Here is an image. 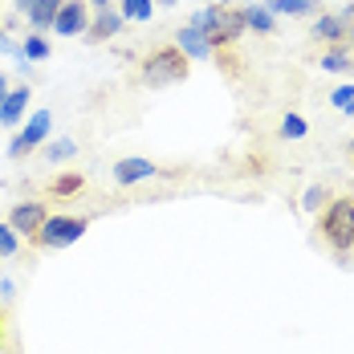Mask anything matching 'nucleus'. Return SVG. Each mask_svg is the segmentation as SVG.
Masks as SVG:
<instances>
[{
	"label": "nucleus",
	"instance_id": "obj_4",
	"mask_svg": "<svg viewBox=\"0 0 354 354\" xmlns=\"http://www.w3.org/2000/svg\"><path fill=\"white\" fill-rule=\"evenodd\" d=\"M86 220L82 216H45V224L37 228V241L45 248H66L73 245V241H82L86 236Z\"/></svg>",
	"mask_w": 354,
	"mask_h": 354
},
{
	"label": "nucleus",
	"instance_id": "obj_32",
	"mask_svg": "<svg viewBox=\"0 0 354 354\" xmlns=\"http://www.w3.org/2000/svg\"><path fill=\"white\" fill-rule=\"evenodd\" d=\"M351 45H354V29H351Z\"/></svg>",
	"mask_w": 354,
	"mask_h": 354
},
{
	"label": "nucleus",
	"instance_id": "obj_18",
	"mask_svg": "<svg viewBox=\"0 0 354 354\" xmlns=\"http://www.w3.org/2000/svg\"><path fill=\"white\" fill-rule=\"evenodd\" d=\"M73 155H77V142L73 139H53L45 147V159L49 163H62V159H73Z\"/></svg>",
	"mask_w": 354,
	"mask_h": 354
},
{
	"label": "nucleus",
	"instance_id": "obj_10",
	"mask_svg": "<svg viewBox=\"0 0 354 354\" xmlns=\"http://www.w3.org/2000/svg\"><path fill=\"white\" fill-rule=\"evenodd\" d=\"M118 29H122V12H114V8L106 4V8H98V17L90 21L86 37H90V41H110Z\"/></svg>",
	"mask_w": 354,
	"mask_h": 354
},
{
	"label": "nucleus",
	"instance_id": "obj_27",
	"mask_svg": "<svg viewBox=\"0 0 354 354\" xmlns=\"http://www.w3.org/2000/svg\"><path fill=\"white\" fill-rule=\"evenodd\" d=\"M33 8V0H17V12H29Z\"/></svg>",
	"mask_w": 354,
	"mask_h": 354
},
{
	"label": "nucleus",
	"instance_id": "obj_25",
	"mask_svg": "<svg viewBox=\"0 0 354 354\" xmlns=\"http://www.w3.org/2000/svg\"><path fill=\"white\" fill-rule=\"evenodd\" d=\"M0 53H8V57H21V45H17L8 33H0Z\"/></svg>",
	"mask_w": 354,
	"mask_h": 354
},
{
	"label": "nucleus",
	"instance_id": "obj_12",
	"mask_svg": "<svg viewBox=\"0 0 354 354\" xmlns=\"http://www.w3.org/2000/svg\"><path fill=\"white\" fill-rule=\"evenodd\" d=\"M62 4H66V0H33V8L25 12V17H29V29H33V33H45V29L53 25V17H57Z\"/></svg>",
	"mask_w": 354,
	"mask_h": 354
},
{
	"label": "nucleus",
	"instance_id": "obj_8",
	"mask_svg": "<svg viewBox=\"0 0 354 354\" xmlns=\"http://www.w3.org/2000/svg\"><path fill=\"white\" fill-rule=\"evenodd\" d=\"M45 216H49V212H45L37 200H29V204H17V208L8 212V224L17 228V236H33L37 228L45 224Z\"/></svg>",
	"mask_w": 354,
	"mask_h": 354
},
{
	"label": "nucleus",
	"instance_id": "obj_22",
	"mask_svg": "<svg viewBox=\"0 0 354 354\" xmlns=\"http://www.w3.org/2000/svg\"><path fill=\"white\" fill-rule=\"evenodd\" d=\"M82 192V176H57L53 179V196H73Z\"/></svg>",
	"mask_w": 354,
	"mask_h": 354
},
{
	"label": "nucleus",
	"instance_id": "obj_26",
	"mask_svg": "<svg viewBox=\"0 0 354 354\" xmlns=\"http://www.w3.org/2000/svg\"><path fill=\"white\" fill-rule=\"evenodd\" d=\"M8 90H12V86H8V77L0 73V106H4V98H8Z\"/></svg>",
	"mask_w": 354,
	"mask_h": 354
},
{
	"label": "nucleus",
	"instance_id": "obj_11",
	"mask_svg": "<svg viewBox=\"0 0 354 354\" xmlns=\"http://www.w3.org/2000/svg\"><path fill=\"white\" fill-rule=\"evenodd\" d=\"M29 86H17V90H8V98H4V106H0V127H17L21 122V114L29 106Z\"/></svg>",
	"mask_w": 354,
	"mask_h": 354
},
{
	"label": "nucleus",
	"instance_id": "obj_16",
	"mask_svg": "<svg viewBox=\"0 0 354 354\" xmlns=\"http://www.w3.org/2000/svg\"><path fill=\"white\" fill-rule=\"evenodd\" d=\"M118 12H122V21H151V17H155V0H122V8H118Z\"/></svg>",
	"mask_w": 354,
	"mask_h": 354
},
{
	"label": "nucleus",
	"instance_id": "obj_31",
	"mask_svg": "<svg viewBox=\"0 0 354 354\" xmlns=\"http://www.w3.org/2000/svg\"><path fill=\"white\" fill-rule=\"evenodd\" d=\"M212 4H228V0H212Z\"/></svg>",
	"mask_w": 354,
	"mask_h": 354
},
{
	"label": "nucleus",
	"instance_id": "obj_5",
	"mask_svg": "<svg viewBox=\"0 0 354 354\" xmlns=\"http://www.w3.org/2000/svg\"><path fill=\"white\" fill-rule=\"evenodd\" d=\"M49 127H53V114H49V110H33V118L25 122V131L8 142V155H12V159L29 155L33 147H41V142L49 139Z\"/></svg>",
	"mask_w": 354,
	"mask_h": 354
},
{
	"label": "nucleus",
	"instance_id": "obj_14",
	"mask_svg": "<svg viewBox=\"0 0 354 354\" xmlns=\"http://www.w3.org/2000/svg\"><path fill=\"white\" fill-rule=\"evenodd\" d=\"M45 57H49V41L41 33H29L25 45H21V57H17V62H45Z\"/></svg>",
	"mask_w": 354,
	"mask_h": 354
},
{
	"label": "nucleus",
	"instance_id": "obj_6",
	"mask_svg": "<svg viewBox=\"0 0 354 354\" xmlns=\"http://www.w3.org/2000/svg\"><path fill=\"white\" fill-rule=\"evenodd\" d=\"M53 33L62 37H77L90 29V8H86V0H66L62 8H57V17H53V25H49Z\"/></svg>",
	"mask_w": 354,
	"mask_h": 354
},
{
	"label": "nucleus",
	"instance_id": "obj_20",
	"mask_svg": "<svg viewBox=\"0 0 354 354\" xmlns=\"http://www.w3.org/2000/svg\"><path fill=\"white\" fill-rule=\"evenodd\" d=\"M322 70H326V73H346V70H351V57H346V49H330V53L322 57Z\"/></svg>",
	"mask_w": 354,
	"mask_h": 354
},
{
	"label": "nucleus",
	"instance_id": "obj_17",
	"mask_svg": "<svg viewBox=\"0 0 354 354\" xmlns=\"http://www.w3.org/2000/svg\"><path fill=\"white\" fill-rule=\"evenodd\" d=\"M342 33H346V21L342 17H318L314 21V37H322V41H338Z\"/></svg>",
	"mask_w": 354,
	"mask_h": 354
},
{
	"label": "nucleus",
	"instance_id": "obj_28",
	"mask_svg": "<svg viewBox=\"0 0 354 354\" xmlns=\"http://www.w3.org/2000/svg\"><path fill=\"white\" fill-rule=\"evenodd\" d=\"M106 4H110V0H94V8H106Z\"/></svg>",
	"mask_w": 354,
	"mask_h": 354
},
{
	"label": "nucleus",
	"instance_id": "obj_30",
	"mask_svg": "<svg viewBox=\"0 0 354 354\" xmlns=\"http://www.w3.org/2000/svg\"><path fill=\"white\" fill-rule=\"evenodd\" d=\"M155 4H163V8H167V4H176V0H155Z\"/></svg>",
	"mask_w": 354,
	"mask_h": 354
},
{
	"label": "nucleus",
	"instance_id": "obj_23",
	"mask_svg": "<svg viewBox=\"0 0 354 354\" xmlns=\"http://www.w3.org/2000/svg\"><path fill=\"white\" fill-rule=\"evenodd\" d=\"M322 204H326V187H322V183H314V187H306V196H301V208L318 212Z\"/></svg>",
	"mask_w": 354,
	"mask_h": 354
},
{
	"label": "nucleus",
	"instance_id": "obj_13",
	"mask_svg": "<svg viewBox=\"0 0 354 354\" xmlns=\"http://www.w3.org/2000/svg\"><path fill=\"white\" fill-rule=\"evenodd\" d=\"M241 17H245V29L248 33H277V21H273V12L269 8H261V4H248V8H241Z\"/></svg>",
	"mask_w": 354,
	"mask_h": 354
},
{
	"label": "nucleus",
	"instance_id": "obj_9",
	"mask_svg": "<svg viewBox=\"0 0 354 354\" xmlns=\"http://www.w3.org/2000/svg\"><path fill=\"white\" fill-rule=\"evenodd\" d=\"M155 171H159V167H155L151 159H142V155H131V159H118V163H114V179H118L122 187H127V183H142V179H151Z\"/></svg>",
	"mask_w": 354,
	"mask_h": 354
},
{
	"label": "nucleus",
	"instance_id": "obj_19",
	"mask_svg": "<svg viewBox=\"0 0 354 354\" xmlns=\"http://www.w3.org/2000/svg\"><path fill=\"white\" fill-rule=\"evenodd\" d=\"M281 135H285V139H306V135H310V127H306V118H301V114H285V118H281Z\"/></svg>",
	"mask_w": 354,
	"mask_h": 354
},
{
	"label": "nucleus",
	"instance_id": "obj_3",
	"mask_svg": "<svg viewBox=\"0 0 354 354\" xmlns=\"http://www.w3.org/2000/svg\"><path fill=\"white\" fill-rule=\"evenodd\" d=\"M322 232H326V241L338 252H351L354 248V200H334L326 208V216H322Z\"/></svg>",
	"mask_w": 354,
	"mask_h": 354
},
{
	"label": "nucleus",
	"instance_id": "obj_29",
	"mask_svg": "<svg viewBox=\"0 0 354 354\" xmlns=\"http://www.w3.org/2000/svg\"><path fill=\"white\" fill-rule=\"evenodd\" d=\"M342 114H351V118H354V102H351V106H346V110H342Z\"/></svg>",
	"mask_w": 354,
	"mask_h": 354
},
{
	"label": "nucleus",
	"instance_id": "obj_1",
	"mask_svg": "<svg viewBox=\"0 0 354 354\" xmlns=\"http://www.w3.org/2000/svg\"><path fill=\"white\" fill-rule=\"evenodd\" d=\"M192 25L208 37L216 49H220V45H232L241 33H248L241 8H228V4H204V8H196Z\"/></svg>",
	"mask_w": 354,
	"mask_h": 354
},
{
	"label": "nucleus",
	"instance_id": "obj_15",
	"mask_svg": "<svg viewBox=\"0 0 354 354\" xmlns=\"http://www.w3.org/2000/svg\"><path fill=\"white\" fill-rule=\"evenodd\" d=\"M269 12H281V17H306V12H318V0H273Z\"/></svg>",
	"mask_w": 354,
	"mask_h": 354
},
{
	"label": "nucleus",
	"instance_id": "obj_7",
	"mask_svg": "<svg viewBox=\"0 0 354 354\" xmlns=\"http://www.w3.org/2000/svg\"><path fill=\"white\" fill-rule=\"evenodd\" d=\"M176 49L187 57V62H208V57L216 53V45H212L204 33H200L196 25H183V29L176 33Z\"/></svg>",
	"mask_w": 354,
	"mask_h": 354
},
{
	"label": "nucleus",
	"instance_id": "obj_24",
	"mask_svg": "<svg viewBox=\"0 0 354 354\" xmlns=\"http://www.w3.org/2000/svg\"><path fill=\"white\" fill-rule=\"evenodd\" d=\"M330 102H334V106L338 110H346L354 102V86H338V90H334V94H330Z\"/></svg>",
	"mask_w": 354,
	"mask_h": 354
},
{
	"label": "nucleus",
	"instance_id": "obj_2",
	"mask_svg": "<svg viewBox=\"0 0 354 354\" xmlns=\"http://www.w3.org/2000/svg\"><path fill=\"white\" fill-rule=\"evenodd\" d=\"M183 77H187V57H183L179 49H155V53L147 57V66H142V82H147L151 90L176 86Z\"/></svg>",
	"mask_w": 354,
	"mask_h": 354
},
{
	"label": "nucleus",
	"instance_id": "obj_21",
	"mask_svg": "<svg viewBox=\"0 0 354 354\" xmlns=\"http://www.w3.org/2000/svg\"><path fill=\"white\" fill-rule=\"evenodd\" d=\"M21 245V236H17V228L12 224H0V257H12Z\"/></svg>",
	"mask_w": 354,
	"mask_h": 354
}]
</instances>
